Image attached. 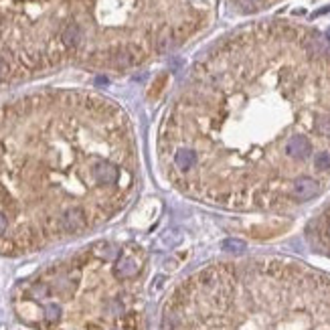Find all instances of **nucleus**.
I'll list each match as a JSON object with an SVG mask.
<instances>
[{
  "mask_svg": "<svg viewBox=\"0 0 330 330\" xmlns=\"http://www.w3.org/2000/svg\"><path fill=\"white\" fill-rule=\"evenodd\" d=\"M310 239L320 251L330 255V207L320 217H316V221L310 229Z\"/></svg>",
  "mask_w": 330,
  "mask_h": 330,
  "instance_id": "nucleus-5",
  "label": "nucleus"
},
{
  "mask_svg": "<svg viewBox=\"0 0 330 330\" xmlns=\"http://www.w3.org/2000/svg\"><path fill=\"white\" fill-rule=\"evenodd\" d=\"M144 278L142 247L99 241L26 282L16 312L39 330H146Z\"/></svg>",
  "mask_w": 330,
  "mask_h": 330,
  "instance_id": "nucleus-4",
  "label": "nucleus"
},
{
  "mask_svg": "<svg viewBox=\"0 0 330 330\" xmlns=\"http://www.w3.org/2000/svg\"><path fill=\"white\" fill-rule=\"evenodd\" d=\"M168 185L237 213L296 209L330 187V41L262 20L211 45L158 128Z\"/></svg>",
  "mask_w": 330,
  "mask_h": 330,
  "instance_id": "nucleus-1",
  "label": "nucleus"
},
{
  "mask_svg": "<svg viewBox=\"0 0 330 330\" xmlns=\"http://www.w3.org/2000/svg\"><path fill=\"white\" fill-rule=\"evenodd\" d=\"M160 330H330V276L286 260H223L180 280Z\"/></svg>",
  "mask_w": 330,
  "mask_h": 330,
  "instance_id": "nucleus-3",
  "label": "nucleus"
},
{
  "mask_svg": "<svg viewBox=\"0 0 330 330\" xmlns=\"http://www.w3.org/2000/svg\"><path fill=\"white\" fill-rule=\"evenodd\" d=\"M136 187V138L118 103L85 91L0 103L2 255L101 227L128 207Z\"/></svg>",
  "mask_w": 330,
  "mask_h": 330,
  "instance_id": "nucleus-2",
  "label": "nucleus"
},
{
  "mask_svg": "<svg viewBox=\"0 0 330 330\" xmlns=\"http://www.w3.org/2000/svg\"><path fill=\"white\" fill-rule=\"evenodd\" d=\"M229 2L239 8L241 12H255V10H262L274 2H278V0H229Z\"/></svg>",
  "mask_w": 330,
  "mask_h": 330,
  "instance_id": "nucleus-6",
  "label": "nucleus"
}]
</instances>
